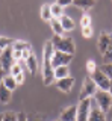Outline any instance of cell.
<instances>
[{
	"instance_id": "obj_1",
	"label": "cell",
	"mask_w": 112,
	"mask_h": 121,
	"mask_svg": "<svg viewBox=\"0 0 112 121\" xmlns=\"http://www.w3.org/2000/svg\"><path fill=\"white\" fill-rule=\"evenodd\" d=\"M53 44L52 41H46L43 47V64H41V74H43V83L46 86L55 82V68L52 65V56H53Z\"/></svg>"
},
{
	"instance_id": "obj_2",
	"label": "cell",
	"mask_w": 112,
	"mask_h": 121,
	"mask_svg": "<svg viewBox=\"0 0 112 121\" xmlns=\"http://www.w3.org/2000/svg\"><path fill=\"white\" fill-rule=\"evenodd\" d=\"M50 41L53 44V48L58 52H64L68 55H74L76 52V43L70 36H53Z\"/></svg>"
},
{
	"instance_id": "obj_3",
	"label": "cell",
	"mask_w": 112,
	"mask_h": 121,
	"mask_svg": "<svg viewBox=\"0 0 112 121\" xmlns=\"http://www.w3.org/2000/svg\"><path fill=\"white\" fill-rule=\"evenodd\" d=\"M92 100L95 101V106H97V108L102 109L103 112H108L112 108V97H111L109 91L99 89L95 92V95L92 97Z\"/></svg>"
},
{
	"instance_id": "obj_4",
	"label": "cell",
	"mask_w": 112,
	"mask_h": 121,
	"mask_svg": "<svg viewBox=\"0 0 112 121\" xmlns=\"http://www.w3.org/2000/svg\"><path fill=\"white\" fill-rule=\"evenodd\" d=\"M99 91L97 85L94 83V80L91 79V76H86L82 82V88L79 92V100H85V98H92L95 95V92Z\"/></svg>"
},
{
	"instance_id": "obj_5",
	"label": "cell",
	"mask_w": 112,
	"mask_h": 121,
	"mask_svg": "<svg viewBox=\"0 0 112 121\" xmlns=\"http://www.w3.org/2000/svg\"><path fill=\"white\" fill-rule=\"evenodd\" d=\"M92 109V98L79 100L77 103V121H88Z\"/></svg>"
},
{
	"instance_id": "obj_6",
	"label": "cell",
	"mask_w": 112,
	"mask_h": 121,
	"mask_svg": "<svg viewBox=\"0 0 112 121\" xmlns=\"http://www.w3.org/2000/svg\"><path fill=\"white\" fill-rule=\"evenodd\" d=\"M73 56L74 55H68V53L55 50L53 56H52V65H53V68H56V67H68L70 64H71V60H73Z\"/></svg>"
},
{
	"instance_id": "obj_7",
	"label": "cell",
	"mask_w": 112,
	"mask_h": 121,
	"mask_svg": "<svg viewBox=\"0 0 112 121\" xmlns=\"http://www.w3.org/2000/svg\"><path fill=\"white\" fill-rule=\"evenodd\" d=\"M91 79L94 80V83L97 85V88H99V89L109 91V86H111V82H112V80L103 73L102 70H100V68L95 71V73H92V74H91Z\"/></svg>"
},
{
	"instance_id": "obj_8",
	"label": "cell",
	"mask_w": 112,
	"mask_h": 121,
	"mask_svg": "<svg viewBox=\"0 0 112 121\" xmlns=\"http://www.w3.org/2000/svg\"><path fill=\"white\" fill-rule=\"evenodd\" d=\"M0 64H2V70L9 74L11 68H12V65L15 64V60L12 58V48L11 47L6 48V50H3V53L0 55Z\"/></svg>"
},
{
	"instance_id": "obj_9",
	"label": "cell",
	"mask_w": 112,
	"mask_h": 121,
	"mask_svg": "<svg viewBox=\"0 0 112 121\" xmlns=\"http://www.w3.org/2000/svg\"><path fill=\"white\" fill-rule=\"evenodd\" d=\"M74 82H76L74 77L68 76V77H65V79L55 80V85H56V88H58V91H61V92H64V94H68V92H71V89L74 86Z\"/></svg>"
},
{
	"instance_id": "obj_10",
	"label": "cell",
	"mask_w": 112,
	"mask_h": 121,
	"mask_svg": "<svg viewBox=\"0 0 112 121\" xmlns=\"http://www.w3.org/2000/svg\"><path fill=\"white\" fill-rule=\"evenodd\" d=\"M59 121H77V104H70L62 109Z\"/></svg>"
},
{
	"instance_id": "obj_11",
	"label": "cell",
	"mask_w": 112,
	"mask_h": 121,
	"mask_svg": "<svg viewBox=\"0 0 112 121\" xmlns=\"http://www.w3.org/2000/svg\"><path fill=\"white\" fill-rule=\"evenodd\" d=\"M112 44V36H111V33H106V32H102L100 33V36H99V39H97V48H99V52L103 53L109 48V45Z\"/></svg>"
},
{
	"instance_id": "obj_12",
	"label": "cell",
	"mask_w": 112,
	"mask_h": 121,
	"mask_svg": "<svg viewBox=\"0 0 112 121\" xmlns=\"http://www.w3.org/2000/svg\"><path fill=\"white\" fill-rule=\"evenodd\" d=\"M24 67H26V70H27L30 74H36V73H38V68H39L38 59H36V56L33 55V53L30 55V58H29V59L24 60Z\"/></svg>"
},
{
	"instance_id": "obj_13",
	"label": "cell",
	"mask_w": 112,
	"mask_h": 121,
	"mask_svg": "<svg viewBox=\"0 0 112 121\" xmlns=\"http://www.w3.org/2000/svg\"><path fill=\"white\" fill-rule=\"evenodd\" d=\"M59 21H61V24H62V29L65 30V32H73L74 27H76V24H74V20L70 15H67L64 14L61 18H59Z\"/></svg>"
},
{
	"instance_id": "obj_14",
	"label": "cell",
	"mask_w": 112,
	"mask_h": 121,
	"mask_svg": "<svg viewBox=\"0 0 112 121\" xmlns=\"http://www.w3.org/2000/svg\"><path fill=\"white\" fill-rule=\"evenodd\" d=\"M48 24H50V29H52V32H53L55 36H64L65 30L62 29V24H61V21H59V18H52V20L48 21Z\"/></svg>"
},
{
	"instance_id": "obj_15",
	"label": "cell",
	"mask_w": 112,
	"mask_h": 121,
	"mask_svg": "<svg viewBox=\"0 0 112 121\" xmlns=\"http://www.w3.org/2000/svg\"><path fill=\"white\" fill-rule=\"evenodd\" d=\"M88 121H108L106 120V112H103L102 109H99L97 106H94V108L91 109Z\"/></svg>"
},
{
	"instance_id": "obj_16",
	"label": "cell",
	"mask_w": 112,
	"mask_h": 121,
	"mask_svg": "<svg viewBox=\"0 0 112 121\" xmlns=\"http://www.w3.org/2000/svg\"><path fill=\"white\" fill-rule=\"evenodd\" d=\"M73 5L76 8H79V9H82L83 12H86L91 8H94L95 0H73Z\"/></svg>"
},
{
	"instance_id": "obj_17",
	"label": "cell",
	"mask_w": 112,
	"mask_h": 121,
	"mask_svg": "<svg viewBox=\"0 0 112 121\" xmlns=\"http://www.w3.org/2000/svg\"><path fill=\"white\" fill-rule=\"evenodd\" d=\"M11 98H12V91L8 89L5 85H0V103H3V104H8L9 101H11Z\"/></svg>"
},
{
	"instance_id": "obj_18",
	"label": "cell",
	"mask_w": 112,
	"mask_h": 121,
	"mask_svg": "<svg viewBox=\"0 0 112 121\" xmlns=\"http://www.w3.org/2000/svg\"><path fill=\"white\" fill-rule=\"evenodd\" d=\"M39 15H41V20L46 21V23H48L52 18H53V15H52V11H50V5H48V3H44V5L41 6Z\"/></svg>"
},
{
	"instance_id": "obj_19",
	"label": "cell",
	"mask_w": 112,
	"mask_h": 121,
	"mask_svg": "<svg viewBox=\"0 0 112 121\" xmlns=\"http://www.w3.org/2000/svg\"><path fill=\"white\" fill-rule=\"evenodd\" d=\"M11 48H12V50L23 52V50H27V48H32V45H30V43H27V41H24V39H14Z\"/></svg>"
},
{
	"instance_id": "obj_20",
	"label": "cell",
	"mask_w": 112,
	"mask_h": 121,
	"mask_svg": "<svg viewBox=\"0 0 112 121\" xmlns=\"http://www.w3.org/2000/svg\"><path fill=\"white\" fill-rule=\"evenodd\" d=\"M70 76V68L68 67H56L55 68V80L65 79Z\"/></svg>"
},
{
	"instance_id": "obj_21",
	"label": "cell",
	"mask_w": 112,
	"mask_h": 121,
	"mask_svg": "<svg viewBox=\"0 0 112 121\" xmlns=\"http://www.w3.org/2000/svg\"><path fill=\"white\" fill-rule=\"evenodd\" d=\"M3 85H5L8 89H11L12 92L17 89V86H18L17 82H15V77H14V76H11V74H6L5 76V79H3Z\"/></svg>"
},
{
	"instance_id": "obj_22",
	"label": "cell",
	"mask_w": 112,
	"mask_h": 121,
	"mask_svg": "<svg viewBox=\"0 0 112 121\" xmlns=\"http://www.w3.org/2000/svg\"><path fill=\"white\" fill-rule=\"evenodd\" d=\"M50 11H52V15H53V18H61L62 15H64V8L61 5H58V3H52L50 5Z\"/></svg>"
},
{
	"instance_id": "obj_23",
	"label": "cell",
	"mask_w": 112,
	"mask_h": 121,
	"mask_svg": "<svg viewBox=\"0 0 112 121\" xmlns=\"http://www.w3.org/2000/svg\"><path fill=\"white\" fill-rule=\"evenodd\" d=\"M97 70H99V67H97V62L94 59H88L86 62H85V71L88 73V76H91L92 73H95Z\"/></svg>"
},
{
	"instance_id": "obj_24",
	"label": "cell",
	"mask_w": 112,
	"mask_h": 121,
	"mask_svg": "<svg viewBox=\"0 0 112 121\" xmlns=\"http://www.w3.org/2000/svg\"><path fill=\"white\" fill-rule=\"evenodd\" d=\"M12 43H14V39H12V38L0 35V48H2V50H6V48L12 47Z\"/></svg>"
},
{
	"instance_id": "obj_25",
	"label": "cell",
	"mask_w": 112,
	"mask_h": 121,
	"mask_svg": "<svg viewBox=\"0 0 112 121\" xmlns=\"http://www.w3.org/2000/svg\"><path fill=\"white\" fill-rule=\"evenodd\" d=\"M91 23H92V18H91V15H89L88 12H85V14L80 17V21H79V24H80V29H83V27H88V26H91Z\"/></svg>"
},
{
	"instance_id": "obj_26",
	"label": "cell",
	"mask_w": 112,
	"mask_h": 121,
	"mask_svg": "<svg viewBox=\"0 0 112 121\" xmlns=\"http://www.w3.org/2000/svg\"><path fill=\"white\" fill-rule=\"evenodd\" d=\"M23 65H21V62H15L12 65V68H11V71H9V74L11 76H14V77H15L17 74H20V73H23Z\"/></svg>"
},
{
	"instance_id": "obj_27",
	"label": "cell",
	"mask_w": 112,
	"mask_h": 121,
	"mask_svg": "<svg viewBox=\"0 0 112 121\" xmlns=\"http://www.w3.org/2000/svg\"><path fill=\"white\" fill-rule=\"evenodd\" d=\"M100 70H102L103 73L112 80V62H111V64H103V65L100 67Z\"/></svg>"
},
{
	"instance_id": "obj_28",
	"label": "cell",
	"mask_w": 112,
	"mask_h": 121,
	"mask_svg": "<svg viewBox=\"0 0 112 121\" xmlns=\"http://www.w3.org/2000/svg\"><path fill=\"white\" fill-rule=\"evenodd\" d=\"M80 33H82V36H83V38L89 39V38L94 35V29H92V26H88V27H83V29H82Z\"/></svg>"
},
{
	"instance_id": "obj_29",
	"label": "cell",
	"mask_w": 112,
	"mask_h": 121,
	"mask_svg": "<svg viewBox=\"0 0 112 121\" xmlns=\"http://www.w3.org/2000/svg\"><path fill=\"white\" fill-rule=\"evenodd\" d=\"M102 56H103L104 64H111V62H112V44L109 45V48H108V50L104 52Z\"/></svg>"
},
{
	"instance_id": "obj_30",
	"label": "cell",
	"mask_w": 112,
	"mask_h": 121,
	"mask_svg": "<svg viewBox=\"0 0 112 121\" xmlns=\"http://www.w3.org/2000/svg\"><path fill=\"white\" fill-rule=\"evenodd\" d=\"M3 115V121H18V115L14 112H5Z\"/></svg>"
},
{
	"instance_id": "obj_31",
	"label": "cell",
	"mask_w": 112,
	"mask_h": 121,
	"mask_svg": "<svg viewBox=\"0 0 112 121\" xmlns=\"http://www.w3.org/2000/svg\"><path fill=\"white\" fill-rule=\"evenodd\" d=\"M26 80V76H24V71L23 73H20V74H17L15 76V82H17V85H23Z\"/></svg>"
},
{
	"instance_id": "obj_32",
	"label": "cell",
	"mask_w": 112,
	"mask_h": 121,
	"mask_svg": "<svg viewBox=\"0 0 112 121\" xmlns=\"http://www.w3.org/2000/svg\"><path fill=\"white\" fill-rule=\"evenodd\" d=\"M56 3L61 5L62 8H65V6H68V5H73V0H56Z\"/></svg>"
},
{
	"instance_id": "obj_33",
	"label": "cell",
	"mask_w": 112,
	"mask_h": 121,
	"mask_svg": "<svg viewBox=\"0 0 112 121\" xmlns=\"http://www.w3.org/2000/svg\"><path fill=\"white\" fill-rule=\"evenodd\" d=\"M17 115H18V121H29L27 120V115H26L24 112H18Z\"/></svg>"
},
{
	"instance_id": "obj_34",
	"label": "cell",
	"mask_w": 112,
	"mask_h": 121,
	"mask_svg": "<svg viewBox=\"0 0 112 121\" xmlns=\"http://www.w3.org/2000/svg\"><path fill=\"white\" fill-rule=\"evenodd\" d=\"M5 71H3V70H0V85H2V83H3V79H5Z\"/></svg>"
},
{
	"instance_id": "obj_35",
	"label": "cell",
	"mask_w": 112,
	"mask_h": 121,
	"mask_svg": "<svg viewBox=\"0 0 112 121\" xmlns=\"http://www.w3.org/2000/svg\"><path fill=\"white\" fill-rule=\"evenodd\" d=\"M32 121H46V120L41 118V117H36V118H35V120H32Z\"/></svg>"
},
{
	"instance_id": "obj_36",
	"label": "cell",
	"mask_w": 112,
	"mask_h": 121,
	"mask_svg": "<svg viewBox=\"0 0 112 121\" xmlns=\"http://www.w3.org/2000/svg\"><path fill=\"white\" fill-rule=\"evenodd\" d=\"M109 94H111V97H112V82H111V86H109Z\"/></svg>"
},
{
	"instance_id": "obj_37",
	"label": "cell",
	"mask_w": 112,
	"mask_h": 121,
	"mask_svg": "<svg viewBox=\"0 0 112 121\" xmlns=\"http://www.w3.org/2000/svg\"><path fill=\"white\" fill-rule=\"evenodd\" d=\"M0 121H3V115H2V113H0Z\"/></svg>"
},
{
	"instance_id": "obj_38",
	"label": "cell",
	"mask_w": 112,
	"mask_h": 121,
	"mask_svg": "<svg viewBox=\"0 0 112 121\" xmlns=\"http://www.w3.org/2000/svg\"><path fill=\"white\" fill-rule=\"evenodd\" d=\"M2 53H3V50H2V48H0V55H2Z\"/></svg>"
},
{
	"instance_id": "obj_39",
	"label": "cell",
	"mask_w": 112,
	"mask_h": 121,
	"mask_svg": "<svg viewBox=\"0 0 112 121\" xmlns=\"http://www.w3.org/2000/svg\"><path fill=\"white\" fill-rule=\"evenodd\" d=\"M0 70H2V64H0Z\"/></svg>"
},
{
	"instance_id": "obj_40",
	"label": "cell",
	"mask_w": 112,
	"mask_h": 121,
	"mask_svg": "<svg viewBox=\"0 0 112 121\" xmlns=\"http://www.w3.org/2000/svg\"><path fill=\"white\" fill-rule=\"evenodd\" d=\"M111 36H112V32H111Z\"/></svg>"
},
{
	"instance_id": "obj_41",
	"label": "cell",
	"mask_w": 112,
	"mask_h": 121,
	"mask_svg": "<svg viewBox=\"0 0 112 121\" xmlns=\"http://www.w3.org/2000/svg\"><path fill=\"white\" fill-rule=\"evenodd\" d=\"M58 121H59V120H58Z\"/></svg>"
}]
</instances>
